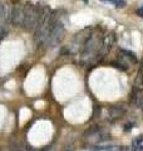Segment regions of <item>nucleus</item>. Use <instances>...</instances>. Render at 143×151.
<instances>
[{"label": "nucleus", "instance_id": "f257e3e1", "mask_svg": "<svg viewBox=\"0 0 143 151\" xmlns=\"http://www.w3.org/2000/svg\"><path fill=\"white\" fill-rule=\"evenodd\" d=\"M36 12L31 5H26L25 10H24V22L23 24L25 25L26 29H33L34 25L36 24Z\"/></svg>", "mask_w": 143, "mask_h": 151}, {"label": "nucleus", "instance_id": "f03ea898", "mask_svg": "<svg viewBox=\"0 0 143 151\" xmlns=\"http://www.w3.org/2000/svg\"><path fill=\"white\" fill-rule=\"evenodd\" d=\"M24 9L21 5H15L13 8V12H11V20L14 24H23L24 22Z\"/></svg>", "mask_w": 143, "mask_h": 151}, {"label": "nucleus", "instance_id": "7ed1b4c3", "mask_svg": "<svg viewBox=\"0 0 143 151\" xmlns=\"http://www.w3.org/2000/svg\"><path fill=\"white\" fill-rule=\"evenodd\" d=\"M132 146L134 147L136 151H141L143 149V135H139V136H137V137L133 140V144Z\"/></svg>", "mask_w": 143, "mask_h": 151}, {"label": "nucleus", "instance_id": "20e7f679", "mask_svg": "<svg viewBox=\"0 0 143 151\" xmlns=\"http://www.w3.org/2000/svg\"><path fill=\"white\" fill-rule=\"evenodd\" d=\"M102 1H106V3H112V4H114L116 6H118V8H123L126 5V3L123 1V0H102Z\"/></svg>", "mask_w": 143, "mask_h": 151}, {"label": "nucleus", "instance_id": "39448f33", "mask_svg": "<svg viewBox=\"0 0 143 151\" xmlns=\"http://www.w3.org/2000/svg\"><path fill=\"white\" fill-rule=\"evenodd\" d=\"M107 149H111V146H102V145H95L94 147H90L92 151H101V150H107Z\"/></svg>", "mask_w": 143, "mask_h": 151}, {"label": "nucleus", "instance_id": "423d86ee", "mask_svg": "<svg viewBox=\"0 0 143 151\" xmlns=\"http://www.w3.org/2000/svg\"><path fill=\"white\" fill-rule=\"evenodd\" d=\"M119 151H136L134 147L131 145V146H122L121 149H119Z\"/></svg>", "mask_w": 143, "mask_h": 151}, {"label": "nucleus", "instance_id": "0eeeda50", "mask_svg": "<svg viewBox=\"0 0 143 151\" xmlns=\"http://www.w3.org/2000/svg\"><path fill=\"white\" fill-rule=\"evenodd\" d=\"M137 14H138V15H141V17H143V8H139V9H138V10H137Z\"/></svg>", "mask_w": 143, "mask_h": 151}]
</instances>
